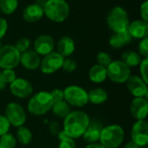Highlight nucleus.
Instances as JSON below:
<instances>
[{"label":"nucleus","instance_id":"1","mask_svg":"<svg viewBox=\"0 0 148 148\" xmlns=\"http://www.w3.org/2000/svg\"><path fill=\"white\" fill-rule=\"evenodd\" d=\"M90 118L88 114L81 110L71 111L69 115L64 118L63 131L72 139L82 137L84 132L88 127Z\"/></svg>","mask_w":148,"mask_h":148},{"label":"nucleus","instance_id":"2","mask_svg":"<svg viewBox=\"0 0 148 148\" xmlns=\"http://www.w3.org/2000/svg\"><path fill=\"white\" fill-rule=\"evenodd\" d=\"M53 104L50 93L48 91H40L30 97L27 104V109L33 115L42 116L51 110Z\"/></svg>","mask_w":148,"mask_h":148},{"label":"nucleus","instance_id":"3","mask_svg":"<svg viewBox=\"0 0 148 148\" xmlns=\"http://www.w3.org/2000/svg\"><path fill=\"white\" fill-rule=\"evenodd\" d=\"M42 8L44 15L55 23L64 22L69 15V5L65 0H46Z\"/></svg>","mask_w":148,"mask_h":148},{"label":"nucleus","instance_id":"4","mask_svg":"<svg viewBox=\"0 0 148 148\" xmlns=\"http://www.w3.org/2000/svg\"><path fill=\"white\" fill-rule=\"evenodd\" d=\"M124 139L125 131L123 127L113 124L102 127L99 141L105 148H117L122 144Z\"/></svg>","mask_w":148,"mask_h":148},{"label":"nucleus","instance_id":"5","mask_svg":"<svg viewBox=\"0 0 148 148\" xmlns=\"http://www.w3.org/2000/svg\"><path fill=\"white\" fill-rule=\"evenodd\" d=\"M107 23L114 33H119L128 29L130 21L127 10L121 6H115L108 12Z\"/></svg>","mask_w":148,"mask_h":148},{"label":"nucleus","instance_id":"6","mask_svg":"<svg viewBox=\"0 0 148 148\" xmlns=\"http://www.w3.org/2000/svg\"><path fill=\"white\" fill-rule=\"evenodd\" d=\"M64 101L75 108H82L88 103V92L77 85H69L63 90Z\"/></svg>","mask_w":148,"mask_h":148},{"label":"nucleus","instance_id":"7","mask_svg":"<svg viewBox=\"0 0 148 148\" xmlns=\"http://www.w3.org/2000/svg\"><path fill=\"white\" fill-rule=\"evenodd\" d=\"M107 75L113 82L125 83L131 75V69L122 61L115 60L107 67Z\"/></svg>","mask_w":148,"mask_h":148},{"label":"nucleus","instance_id":"8","mask_svg":"<svg viewBox=\"0 0 148 148\" xmlns=\"http://www.w3.org/2000/svg\"><path fill=\"white\" fill-rule=\"evenodd\" d=\"M20 55L14 45H3L0 48V68L14 69L20 64Z\"/></svg>","mask_w":148,"mask_h":148},{"label":"nucleus","instance_id":"9","mask_svg":"<svg viewBox=\"0 0 148 148\" xmlns=\"http://www.w3.org/2000/svg\"><path fill=\"white\" fill-rule=\"evenodd\" d=\"M4 117L9 124L14 127L24 126L27 116L22 105L16 102H10L7 104L4 111Z\"/></svg>","mask_w":148,"mask_h":148},{"label":"nucleus","instance_id":"10","mask_svg":"<svg viewBox=\"0 0 148 148\" xmlns=\"http://www.w3.org/2000/svg\"><path fill=\"white\" fill-rule=\"evenodd\" d=\"M63 61L64 57L62 56H61L57 51H53L41 59L40 69L42 73L45 75L54 74L62 69Z\"/></svg>","mask_w":148,"mask_h":148},{"label":"nucleus","instance_id":"11","mask_svg":"<svg viewBox=\"0 0 148 148\" xmlns=\"http://www.w3.org/2000/svg\"><path fill=\"white\" fill-rule=\"evenodd\" d=\"M131 141L137 146L146 147L148 143V123L146 120L137 121L131 130Z\"/></svg>","mask_w":148,"mask_h":148},{"label":"nucleus","instance_id":"12","mask_svg":"<svg viewBox=\"0 0 148 148\" xmlns=\"http://www.w3.org/2000/svg\"><path fill=\"white\" fill-rule=\"evenodd\" d=\"M10 93L16 98L24 99L29 98L33 94V86L28 80L24 78H16V80L10 84Z\"/></svg>","mask_w":148,"mask_h":148},{"label":"nucleus","instance_id":"13","mask_svg":"<svg viewBox=\"0 0 148 148\" xmlns=\"http://www.w3.org/2000/svg\"><path fill=\"white\" fill-rule=\"evenodd\" d=\"M127 88L129 93L134 97L147 98V83H146L139 75H130L126 82Z\"/></svg>","mask_w":148,"mask_h":148},{"label":"nucleus","instance_id":"14","mask_svg":"<svg viewBox=\"0 0 148 148\" xmlns=\"http://www.w3.org/2000/svg\"><path fill=\"white\" fill-rule=\"evenodd\" d=\"M55 41L54 38L47 34L39 36L34 42V51L40 56H46L54 51Z\"/></svg>","mask_w":148,"mask_h":148},{"label":"nucleus","instance_id":"15","mask_svg":"<svg viewBox=\"0 0 148 148\" xmlns=\"http://www.w3.org/2000/svg\"><path fill=\"white\" fill-rule=\"evenodd\" d=\"M130 113L131 115L137 121L146 120L148 114L147 98H134L130 105Z\"/></svg>","mask_w":148,"mask_h":148},{"label":"nucleus","instance_id":"16","mask_svg":"<svg viewBox=\"0 0 148 148\" xmlns=\"http://www.w3.org/2000/svg\"><path fill=\"white\" fill-rule=\"evenodd\" d=\"M20 63L28 70H36L40 68L41 57L34 50L29 49L20 55Z\"/></svg>","mask_w":148,"mask_h":148},{"label":"nucleus","instance_id":"17","mask_svg":"<svg viewBox=\"0 0 148 148\" xmlns=\"http://www.w3.org/2000/svg\"><path fill=\"white\" fill-rule=\"evenodd\" d=\"M44 16L43 8L38 3H31L27 5L23 11V17L28 23H36Z\"/></svg>","mask_w":148,"mask_h":148},{"label":"nucleus","instance_id":"18","mask_svg":"<svg viewBox=\"0 0 148 148\" xmlns=\"http://www.w3.org/2000/svg\"><path fill=\"white\" fill-rule=\"evenodd\" d=\"M128 32L133 38L143 39L148 36V22L144 20H135L129 23Z\"/></svg>","mask_w":148,"mask_h":148},{"label":"nucleus","instance_id":"19","mask_svg":"<svg viewBox=\"0 0 148 148\" xmlns=\"http://www.w3.org/2000/svg\"><path fill=\"white\" fill-rule=\"evenodd\" d=\"M101 129H102V127L99 122L95 121H90L88 127H87L86 131L84 132L82 135V138L85 140V142H87L88 144L99 142Z\"/></svg>","mask_w":148,"mask_h":148},{"label":"nucleus","instance_id":"20","mask_svg":"<svg viewBox=\"0 0 148 148\" xmlns=\"http://www.w3.org/2000/svg\"><path fill=\"white\" fill-rule=\"evenodd\" d=\"M56 49H57V52L64 58L69 57L75 52V43L73 38L68 36H64L59 39L56 44Z\"/></svg>","mask_w":148,"mask_h":148},{"label":"nucleus","instance_id":"21","mask_svg":"<svg viewBox=\"0 0 148 148\" xmlns=\"http://www.w3.org/2000/svg\"><path fill=\"white\" fill-rule=\"evenodd\" d=\"M133 37L128 30H125L119 33H114L109 39V45L116 49H119L131 42Z\"/></svg>","mask_w":148,"mask_h":148},{"label":"nucleus","instance_id":"22","mask_svg":"<svg viewBox=\"0 0 148 148\" xmlns=\"http://www.w3.org/2000/svg\"><path fill=\"white\" fill-rule=\"evenodd\" d=\"M88 78L92 82L96 84L105 82L108 78L107 68L99 64H95L90 68L88 71Z\"/></svg>","mask_w":148,"mask_h":148},{"label":"nucleus","instance_id":"23","mask_svg":"<svg viewBox=\"0 0 148 148\" xmlns=\"http://www.w3.org/2000/svg\"><path fill=\"white\" fill-rule=\"evenodd\" d=\"M88 102L95 105H101L107 101L108 95L106 90L101 88H95L88 92Z\"/></svg>","mask_w":148,"mask_h":148},{"label":"nucleus","instance_id":"24","mask_svg":"<svg viewBox=\"0 0 148 148\" xmlns=\"http://www.w3.org/2000/svg\"><path fill=\"white\" fill-rule=\"evenodd\" d=\"M141 60H142V57L139 55L138 52H135L134 50H127L122 54L121 61H122L126 65L131 68V67L139 66Z\"/></svg>","mask_w":148,"mask_h":148},{"label":"nucleus","instance_id":"25","mask_svg":"<svg viewBox=\"0 0 148 148\" xmlns=\"http://www.w3.org/2000/svg\"><path fill=\"white\" fill-rule=\"evenodd\" d=\"M51 110L56 117L64 119L71 112V106L63 100V101L54 103Z\"/></svg>","mask_w":148,"mask_h":148},{"label":"nucleus","instance_id":"26","mask_svg":"<svg viewBox=\"0 0 148 148\" xmlns=\"http://www.w3.org/2000/svg\"><path fill=\"white\" fill-rule=\"evenodd\" d=\"M16 139L20 144L23 146H27L30 144V142L32 141V133L28 127L24 126L19 127H17L16 130Z\"/></svg>","mask_w":148,"mask_h":148},{"label":"nucleus","instance_id":"27","mask_svg":"<svg viewBox=\"0 0 148 148\" xmlns=\"http://www.w3.org/2000/svg\"><path fill=\"white\" fill-rule=\"evenodd\" d=\"M18 7V0H0V11L4 15H10Z\"/></svg>","mask_w":148,"mask_h":148},{"label":"nucleus","instance_id":"28","mask_svg":"<svg viewBox=\"0 0 148 148\" xmlns=\"http://www.w3.org/2000/svg\"><path fill=\"white\" fill-rule=\"evenodd\" d=\"M0 145L4 148H15L16 146V139L10 133H6L0 136Z\"/></svg>","mask_w":148,"mask_h":148},{"label":"nucleus","instance_id":"29","mask_svg":"<svg viewBox=\"0 0 148 148\" xmlns=\"http://www.w3.org/2000/svg\"><path fill=\"white\" fill-rule=\"evenodd\" d=\"M29 46H30V41L27 37H21V38H19L16 42V43L14 45V47L16 49V50L20 54L29 50Z\"/></svg>","mask_w":148,"mask_h":148},{"label":"nucleus","instance_id":"30","mask_svg":"<svg viewBox=\"0 0 148 148\" xmlns=\"http://www.w3.org/2000/svg\"><path fill=\"white\" fill-rule=\"evenodd\" d=\"M96 61H97V64L107 68L112 62L113 60H112L111 56L108 53H107V52H100L96 56Z\"/></svg>","mask_w":148,"mask_h":148},{"label":"nucleus","instance_id":"31","mask_svg":"<svg viewBox=\"0 0 148 148\" xmlns=\"http://www.w3.org/2000/svg\"><path fill=\"white\" fill-rule=\"evenodd\" d=\"M139 66L141 79L146 83H148V58H142Z\"/></svg>","mask_w":148,"mask_h":148},{"label":"nucleus","instance_id":"32","mask_svg":"<svg viewBox=\"0 0 148 148\" xmlns=\"http://www.w3.org/2000/svg\"><path fill=\"white\" fill-rule=\"evenodd\" d=\"M77 68V64L75 62V60L71 59V58H64V61H63V63H62V69L68 72V73H72L74 72Z\"/></svg>","mask_w":148,"mask_h":148},{"label":"nucleus","instance_id":"33","mask_svg":"<svg viewBox=\"0 0 148 148\" xmlns=\"http://www.w3.org/2000/svg\"><path fill=\"white\" fill-rule=\"evenodd\" d=\"M1 72H2V75L6 85L13 82L16 78V75L14 69H3Z\"/></svg>","mask_w":148,"mask_h":148},{"label":"nucleus","instance_id":"34","mask_svg":"<svg viewBox=\"0 0 148 148\" xmlns=\"http://www.w3.org/2000/svg\"><path fill=\"white\" fill-rule=\"evenodd\" d=\"M139 55L143 58L148 57V37H145L140 40L138 46Z\"/></svg>","mask_w":148,"mask_h":148},{"label":"nucleus","instance_id":"35","mask_svg":"<svg viewBox=\"0 0 148 148\" xmlns=\"http://www.w3.org/2000/svg\"><path fill=\"white\" fill-rule=\"evenodd\" d=\"M58 148H76V144L74 139L67 137L62 140H60Z\"/></svg>","mask_w":148,"mask_h":148},{"label":"nucleus","instance_id":"36","mask_svg":"<svg viewBox=\"0 0 148 148\" xmlns=\"http://www.w3.org/2000/svg\"><path fill=\"white\" fill-rule=\"evenodd\" d=\"M50 93V95L52 97V100H53V102L56 103V102H58V101H63L64 100V95H63V90L60 89V88H55L53 89Z\"/></svg>","mask_w":148,"mask_h":148},{"label":"nucleus","instance_id":"37","mask_svg":"<svg viewBox=\"0 0 148 148\" xmlns=\"http://www.w3.org/2000/svg\"><path fill=\"white\" fill-rule=\"evenodd\" d=\"M10 125L9 124L4 115L0 114V136L8 133L10 131Z\"/></svg>","mask_w":148,"mask_h":148},{"label":"nucleus","instance_id":"38","mask_svg":"<svg viewBox=\"0 0 148 148\" xmlns=\"http://www.w3.org/2000/svg\"><path fill=\"white\" fill-rule=\"evenodd\" d=\"M140 16H141L142 20L148 22V1L147 0L144 1V2L140 4Z\"/></svg>","mask_w":148,"mask_h":148},{"label":"nucleus","instance_id":"39","mask_svg":"<svg viewBox=\"0 0 148 148\" xmlns=\"http://www.w3.org/2000/svg\"><path fill=\"white\" fill-rule=\"evenodd\" d=\"M49 130L50 132V134L52 135H58V134L62 131L61 128H60V125L56 122V121H52L49 123Z\"/></svg>","mask_w":148,"mask_h":148},{"label":"nucleus","instance_id":"40","mask_svg":"<svg viewBox=\"0 0 148 148\" xmlns=\"http://www.w3.org/2000/svg\"><path fill=\"white\" fill-rule=\"evenodd\" d=\"M7 30H8V23H7V21L3 17H0V41L5 36Z\"/></svg>","mask_w":148,"mask_h":148},{"label":"nucleus","instance_id":"41","mask_svg":"<svg viewBox=\"0 0 148 148\" xmlns=\"http://www.w3.org/2000/svg\"><path fill=\"white\" fill-rule=\"evenodd\" d=\"M84 148H105L101 143H93V144H88Z\"/></svg>","mask_w":148,"mask_h":148},{"label":"nucleus","instance_id":"42","mask_svg":"<svg viewBox=\"0 0 148 148\" xmlns=\"http://www.w3.org/2000/svg\"><path fill=\"white\" fill-rule=\"evenodd\" d=\"M5 87H6V83L4 82L3 78V75H2V72L0 71V90L3 89Z\"/></svg>","mask_w":148,"mask_h":148},{"label":"nucleus","instance_id":"43","mask_svg":"<svg viewBox=\"0 0 148 148\" xmlns=\"http://www.w3.org/2000/svg\"><path fill=\"white\" fill-rule=\"evenodd\" d=\"M125 148H140L139 146H137L135 143H134L133 141H129L126 146H125Z\"/></svg>","mask_w":148,"mask_h":148},{"label":"nucleus","instance_id":"44","mask_svg":"<svg viewBox=\"0 0 148 148\" xmlns=\"http://www.w3.org/2000/svg\"><path fill=\"white\" fill-rule=\"evenodd\" d=\"M2 46H3V45H2V42H1V41H0V48H1Z\"/></svg>","mask_w":148,"mask_h":148},{"label":"nucleus","instance_id":"45","mask_svg":"<svg viewBox=\"0 0 148 148\" xmlns=\"http://www.w3.org/2000/svg\"><path fill=\"white\" fill-rule=\"evenodd\" d=\"M0 148H4V147H2V146L0 145Z\"/></svg>","mask_w":148,"mask_h":148}]
</instances>
